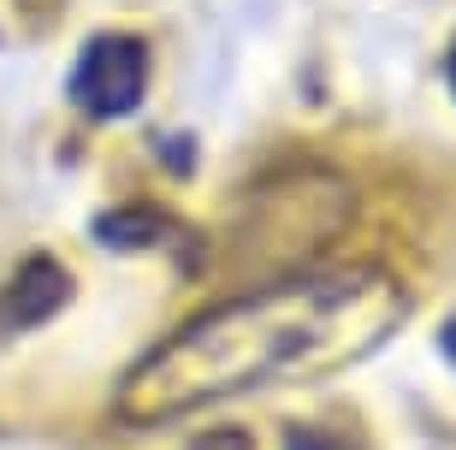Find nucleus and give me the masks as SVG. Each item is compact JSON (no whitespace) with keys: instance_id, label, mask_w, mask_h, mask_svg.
<instances>
[{"instance_id":"f257e3e1","label":"nucleus","mask_w":456,"mask_h":450,"mask_svg":"<svg viewBox=\"0 0 456 450\" xmlns=\"http://www.w3.org/2000/svg\"><path fill=\"white\" fill-rule=\"evenodd\" d=\"M409 308H415L409 284L379 267L255 284L178 326L167 344H154L125 373L113 409L131 427H154L208 403H232L261 385L321 380V373L368 362L409 320Z\"/></svg>"},{"instance_id":"39448f33","label":"nucleus","mask_w":456,"mask_h":450,"mask_svg":"<svg viewBox=\"0 0 456 450\" xmlns=\"http://www.w3.org/2000/svg\"><path fill=\"white\" fill-rule=\"evenodd\" d=\"M190 450H255L243 433H208V438H196Z\"/></svg>"},{"instance_id":"f03ea898","label":"nucleus","mask_w":456,"mask_h":450,"mask_svg":"<svg viewBox=\"0 0 456 450\" xmlns=\"http://www.w3.org/2000/svg\"><path fill=\"white\" fill-rule=\"evenodd\" d=\"M149 89V48L136 36H95L71 66V101L95 119L131 113Z\"/></svg>"},{"instance_id":"6e6552de","label":"nucleus","mask_w":456,"mask_h":450,"mask_svg":"<svg viewBox=\"0 0 456 450\" xmlns=\"http://www.w3.org/2000/svg\"><path fill=\"white\" fill-rule=\"evenodd\" d=\"M24 6H36V0H24Z\"/></svg>"},{"instance_id":"423d86ee","label":"nucleus","mask_w":456,"mask_h":450,"mask_svg":"<svg viewBox=\"0 0 456 450\" xmlns=\"http://www.w3.org/2000/svg\"><path fill=\"white\" fill-rule=\"evenodd\" d=\"M439 350H444V362H451V367H456V315H451V320H444V332H439Z\"/></svg>"},{"instance_id":"7ed1b4c3","label":"nucleus","mask_w":456,"mask_h":450,"mask_svg":"<svg viewBox=\"0 0 456 450\" xmlns=\"http://www.w3.org/2000/svg\"><path fill=\"white\" fill-rule=\"evenodd\" d=\"M71 297V279H66V267H53V261H42L36 255L30 267L12 279V290L0 297V326L6 332H24V326H42V320L60 308V302Z\"/></svg>"},{"instance_id":"20e7f679","label":"nucleus","mask_w":456,"mask_h":450,"mask_svg":"<svg viewBox=\"0 0 456 450\" xmlns=\"http://www.w3.org/2000/svg\"><path fill=\"white\" fill-rule=\"evenodd\" d=\"M285 450H344V445H338V438H332V433H321V427H297Z\"/></svg>"},{"instance_id":"0eeeda50","label":"nucleus","mask_w":456,"mask_h":450,"mask_svg":"<svg viewBox=\"0 0 456 450\" xmlns=\"http://www.w3.org/2000/svg\"><path fill=\"white\" fill-rule=\"evenodd\" d=\"M451 89H456V48H451Z\"/></svg>"}]
</instances>
